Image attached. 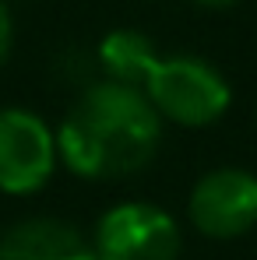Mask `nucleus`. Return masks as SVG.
Instances as JSON below:
<instances>
[{"label":"nucleus","instance_id":"nucleus-1","mask_svg":"<svg viewBox=\"0 0 257 260\" xmlns=\"http://www.w3.org/2000/svg\"><path fill=\"white\" fill-rule=\"evenodd\" d=\"M162 141V116L141 88L99 81L71 106L56 130V155L85 179L141 173Z\"/></svg>","mask_w":257,"mask_h":260},{"label":"nucleus","instance_id":"nucleus-2","mask_svg":"<svg viewBox=\"0 0 257 260\" xmlns=\"http://www.w3.org/2000/svg\"><path fill=\"white\" fill-rule=\"evenodd\" d=\"M141 91L162 120L180 127H208L225 116L233 102L222 71L201 56H162Z\"/></svg>","mask_w":257,"mask_h":260},{"label":"nucleus","instance_id":"nucleus-3","mask_svg":"<svg viewBox=\"0 0 257 260\" xmlns=\"http://www.w3.org/2000/svg\"><path fill=\"white\" fill-rule=\"evenodd\" d=\"M180 225L159 204L130 201L117 204L99 218L95 260H176L180 257Z\"/></svg>","mask_w":257,"mask_h":260},{"label":"nucleus","instance_id":"nucleus-4","mask_svg":"<svg viewBox=\"0 0 257 260\" xmlns=\"http://www.w3.org/2000/svg\"><path fill=\"white\" fill-rule=\"evenodd\" d=\"M187 215L201 236L236 239L257 225V176L236 166L205 173L187 201Z\"/></svg>","mask_w":257,"mask_h":260},{"label":"nucleus","instance_id":"nucleus-5","mask_svg":"<svg viewBox=\"0 0 257 260\" xmlns=\"http://www.w3.org/2000/svg\"><path fill=\"white\" fill-rule=\"evenodd\" d=\"M56 166V137L28 109H0V190L36 193Z\"/></svg>","mask_w":257,"mask_h":260},{"label":"nucleus","instance_id":"nucleus-6","mask_svg":"<svg viewBox=\"0 0 257 260\" xmlns=\"http://www.w3.org/2000/svg\"><path fill=\"white\" fill-rule=\"evenodd\" d=\"M0 260H95V250L74 225L32 218L0 236Z\"/></svg>","mask_w":257,"mask_h":260},{"label":"nucleus","instance_id":"nucleus-7","mask_svg":"<svg viewBox=\"0 0 257 260\" xmlns=\"http://www.w3.org/2000/svg\"><path fill=\"white\" fill-rule=\"evenodd\" d=\"M159 60L162 56H159L155 43L137 28H117L99 43V63L109 74V81H117V85L145 88Z\"/></svg>","mask_w":257,"mask_h":260},{"label":"nucleus","instance_id":"nucleus-8","mask_svg":"<svg viewBox=\"0 0 257 260\" xmlns=\"http://www.w3.org/2000/svg\"><path fill=\"white\" fill-rule=\"evenodd\" d=\"M7 49H11V14L0 4V63L7 60Z\"/></svg>","mask_w":257,"mask_h":260},{"label":"nucleus","instance_id":"nucleus-9","mask_svg":"<svg viewBox=\"0 0 257 260\" xmlns=\"http://www.w3.org/2000/svg\"><path fill=\"white\" fill-rule=\"evenodd\" d=\"M190 4H197V7H233L240 0H190Z\"/></svg>","mask_w":257,"mask_h":260}]
</instances>
